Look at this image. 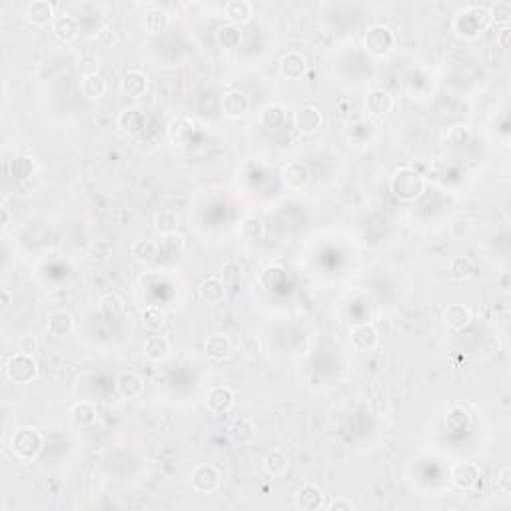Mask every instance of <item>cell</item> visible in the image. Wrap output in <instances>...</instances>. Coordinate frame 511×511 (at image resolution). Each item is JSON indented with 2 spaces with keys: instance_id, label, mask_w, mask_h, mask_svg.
Wrapping results in <instances>:
<instances>
[{
  "instance_id": "603a6c76",
  "label": "cell",
  "mask_w": 511,
  "mask_h": 511,
  "mask_svg": "<svg viewBox=\"0 0 511 511\" xmlns=\"http://www.w3.org/2000/svg\"><path fill=\"white\" fill-rule=\"evenodd\" d=\"M116 390L124 400H136L144 393V381L134 372H120L116 376Z\"/></svg>"
},
{
  "instance_id": "f35d334b",
  "label": "cell",
  "mask_w": 511,
  "mask_h": 511,
  "mask_svg": "<svg viewBox=\"0 0 511 511\" xmlns=\"http://www.w3.org/2000/svg\"><path fill=\"white\" fill-rule=\"evenodd\" d=\"M106 92V80L100 74H94V76H84L80 79V94L86 98V100H98L102 98Z\"/></svg>"
},
{
  "instance_id": "f1b7e54d",
  "label": "cell",
  "mask_w": 511,
  "mask_h": 511,
  "mask_svg": "<svg viewBox=\"0 0 511 511\" xmlns=\"http://www.w3.org/2000/svg\"><path fill=\"white\" fill-rule=\"evenodd\" d=\"M204 350H206L210 360L220 362V360L230 357V354H232V341L224 334H212L204 341Z\"/></svg>"
},
{
  "instance_id": "836d02e7",
  "label": "cell",
  "mask_w": 511,
  "mask_h": 511,
  "mask_svg": "<svg viewBox=\"0 0 511 511\" xmlns=\"http://www.w3.org/2000/svg\"><path fill=\"white\" fill-rule=\"evenodd\" d=\"M477 274V266L468 256H456L449 260V275L458 282H468Z\"/></svg>"
},
{
  "instance_id": "74e56055",
  "label": "cell",
  "mask_w": 511,
  "mask_h": 511,
  "mask_svg": "<svg viewBox=\"0 0 511 511\" xmlns=\"http://www.w3.org/2000/svg\"><path fill=\"white\" fill-rule=\"evenodd\" d=\"M216 42L224 50H234L242 42V30L236 25H224L216 30Z\"/></svg>"
},
{
  "instance_id": "c3c4849f",
  "label": "cell",
  "mask_w": 511,
  "mask_h": 511,
  "mask_svg": "<svg viewBox=\"0 0 511 511\" xmlns=\"http://www.w3.org/2000/svg\"><path fill=\"white\" fill-rule=\"evenodd\" d=\"M496 491L499 496L507 498L511 493V468L510 465H503L496 475Z\"/></svg>"
},
{
  "instance_id": "e0dca14e",
  "label": "cell",
  "mask_w": 511,
  "mask_h": 511,
  "mask_svg": "<svg viewBox=\"0 0 511 511\" xmlns=\"http://www.w3.org/2000/svg\"><path fill=\"white\" fill-rule=\"evenodd\" d=\"M25 16L30 25L34 27H46V25H53L54 22V6L53 2L48 0H32L27 4V11Z\"/></svg>"
},
{
  "instance_id": "4316f807",
  "label": "cell",
  "mask_w": 511,
  "mask_h": 511,
  "mask_svg": "<svg viewBox=\"0 0 511 511\" xmlns=\"http://www.w3.org/2000/svg\"><path fill=\"white\" fill-rule=\"evenodd\" d=\"M36 172V162L34 158L28 156V154H16L8 160V174L13 176L14 180H30Z\"/></svg>"
},
{
  "instance_id": "d4e9b609",
  "label": "cell",
  "mask_w": 511,
  "mask_h": 511,
  "mask_svg": "<svg viewBox=\"0 0 511 511\" xmlns=\"http://www.w3.org/2000/svg\"><path fill=\"white\" fill-rule=\"evenodd\" d=\"M142 27L152 36L154 34H162L166 28L170 27V14H168V11H164L162 6H150L144 13Z\"/></svg>"
},
{
  "instance_id": "30bf717a",
  "label": "cell",
  "mask_w": 511,
  "mask_h": 511,
  "mask_svg": "<svg viewBox=\"0 0 511 511\" xmlns=\"http://www.w3.org/2000/svg\"><path fill=\"white\" fill-rule=\"evenodd\" d=\"M166 134H168L170 144L188 146L196 134V124H194V120L186 118V116H176L168 122Z\"/></svg>"
},
{
  "instance_id": "11a10c76",
  "label": "cell",
  "mask_w": 511,
  "mask_h": 511,
  "mask_svg": "<svg viewBox=\"0 0 511 511\" xmlns=\"http://www.w3.org/2000/svg\"><path fill=\"white\" fill-rule=\"evenodd\" d=\"M98 40H100L102 44H110V42H114V40H116V34H114V30H112V28H102V30L98 32Z\"/></svg>"
},
{
  "instance_id": "b9f144b4",
  "label": "cell",
  "mask_w": 511,
  "mask_h": 511,
  "mask_svg": "<svg viewBox=\"0 0 511 511\" xmlns=\"http://www.w3.org/2000/svg\"><path fill=\"white\" fill-rule=\"evenodd\" d=\"M154 228L160 236H166L176 232L178 228V214L174 210H158L154 214Z\"/></svg>"
},
{
  "instance_id": "4fadbf2b",
  "label": "cell",
  "mask_w": 511,
  "mask_h": 511,
  "mask_svg": "<svg viewBox=\"0 0 511 511\" xmlns=\"http://www.w3.org/2000/svg\"><path fill=\"white\" fill-rule=\"evenodd\" d=\"M234 402H236V393L232 392V388H228V386H214L206 395V404L210 407V411L218 414V416L228 414L234 407Z\"/></svg>"
},
{
  "instance_id": "ab89813d",
  "label": "cell",
  "mask_w": 511,
  "mask_h": 511,
  "mask_svg": "<svg viewBox=\"0 0 511 511\" xmlns=\"http://www.w3.org/2000/svg\"><path fill=\"white\" fill-rule=\"evenodd\" d=\"M184 248H186V240L178 232L166 234L160 240V254L166 256V258H178L184 252Z\"/></svg>"
},
{
  "instance_id": "277c9868",
  "label": "cell",
  "mask_w": 511,
  "mask_h": 511,
  "mask_svg": "<svg viewBox=\"0 0 511 511\" xmlns=\"http://www.w3.org/2000/svg\"><path fill=\"white\" fill-rule=\"evenodd\" d=\"M362 46L367 54L372 56H386L392 53L395 46V34L388 25H372L366 28L364 36H362Z\"/></svg>"
},
{
  "instance_id": "7402d4cb",
  "label": "cell",
  "mask_w": 511,
  "mask_h": 511,
  "mask_svg": "<svg viewBox=\"0 0 511 511\" xmlns=\"http://www.w3.org/2000/svg\"><path fill=\"white\" fill-rule=\"evenodd\" d=\"M224 18L228 20V25H246L250 18L254 16V6L248 0H230L224 4Z\"/></svg>"
},
{
  "instance_id": "4dcf8cb0",
  "label": "cell",
  "mask_w": 511,
  "mask_h": 511,
  "mask_svg": "<svg viewBox=\"0 0 511 511\" xmlns=\"http://www.w3.org/2000/svg\"><path fill=\"white\" fill-rule=\"evenodd\" d=\"M144 355L146 360L160 364L170 355V341L166 336H150L144 341Z\"/></svg>"
},
{
  "instance_id": "3957f363",
  "label": "cell",
  "mask_w": 511,
  "mask_h": 511,
  "mask_svg": "<svg viewBox=\"0 0 511 511\" xmlns=\"http://www.w3.org/2000/svg\"><path fill=\"white\" fill-rule=\"evenodd\" d=\"M42 446H44V437L32 425L18 428L11 435V449H13L14 456L18 459H22V461H32V459L39 458V454L42 451Z\"/></svg>"
},
{
  "instance_id": "e575fe53",
  "label": "cell",
  "mask_w": 511,
  "mask_h": 511,
  "mask_svg": "<svg viewBox=\"0 0 511 511\" xmlns=\"http://www.w3.org/2000/svg\"><path fill=\"white\" fill-rule=\"evenodd\" d=\"M74 328V322H72V315L64 312V310H58L48 315V322H46V329L48 334H53L56 338H64Z\"/></svg>"
},
{
  "instance_id": "ffe728a7",
  "label": "cell",
  "mask_w": 511,
  "mask_h": 511,
  "mask_svg": "<svg viewBox=\"0 0 511 511\" xmlns=\"http://www.w3.org/2000/svg\"><path fill=\"white\" fill-rule=\"evenodd\" d=\"M250 110V98L242 90H230L224 94L222 112L228 118H242Z\"/></svg>"
},
{
  "instance_id": "9c48e42d",
  "label": "cell",
  "mask_w": 511,
  "mask_h": 511,
  "mask_svg": "<svg viewBox=\"0 0 511 511\" xmlns=\"http://www.w3.org/2000/svg\"><path fill=\"white\" fill-rule=\"evenodd\" d=\"M312 180V170L306 162L301 160H292L282 170V182L288 186L289 190H304Z\"/></svg>"
},
{
  "instance_id": "8d00e7d4",
  "label": "cell",
  "mask_w": 511,
  "mask_h": 511,
  "mask_svg": "<svg viewBox=\"0 0 511 511\" xmlns=\"http://www.w3.org/2000/svg\"><path fill=\"white\" fill-rule=\"evenodd\" d=\"M124 300L120 298L118 294L110 292V294H104L100 300H98V312L108 318V320H116L120 315L124 314Z\"/></svg>"
},
{
  "instance_id": "52a82bcc",
  "label": "cell",
  "mask_w": 511,
  "mask_h": 511,
  "mask_svg": "<svg viewBox=\"0 0 511 511\" xmlns=\"http://www.w3.org/2000/svg\"><path fill=\"white\" fill-rule=\"evenodd\" d=\"M449 479L459 491H470L479 482V468L472 461H459L449 470Z\"/></svg>"
},
{
  "instance_id": "44dd1931",
  "label": "cell",
  "mask_w": 511,
  "mask_h": 511,
  "mask_svg": "<svg viewBox=\"0 0 511 511\" xmlns=\"http://www.w3.org/2000/svg\"><path fill=\"white\" fill-rule=\"evenodd\" d=\"M198 294H200V298L206 301V304L216 306V304H222V301L226 300L228 289H226V284H224L222 278L210 275V278H204V280L200 282Z\"/></svg>"
},
{
  "instance_id": "5b68a950",
  "label": "cell",
  "mask_w": 511,
  "mask_h": 511,
  "mask_svg": "<svg viewBox=\"0 0 511 511\" xmlns=\"http://www.w3.org/2000/svg\"><path fill=\"white\" fill-rule=\"evenodd\" d=\"M4 374L14 383H30L39 376V362L34 360L32 354L16 352L8 357V362L4 366Z\"/></svg>"
},
{
  "instance_id": "5bb4252c",
  "label": "cell",
  "mask_w": 511,
  "mask_h": 511,
  "mask_svg": "<svg viewBox=\"0 0 511 511\" xmlns=\"http://www.w3.org/2000/svg\"><path fill=\"white\" fill-rule=\"evenodd\" d=\"M228 440L238 447L250 446L256 440V423L250 418H236L228 425Z\"/></svg>"
},
{
  "instance_id": "d6986e66",
  "label": "cell",
  "mask_w": 511,
  "mask_h": 511,
  "mask_svg": "<svg viewBox=\"0 0 511 511\" xmlns=\"http://www.w3.org/2000/svg\"><path fill=\"white\" fill-rule=\"evenodd\" d=\"M350 341L357 352H372L378 343V332L372 324H355L350 329Z\"/></svg>"
},
{
  "instance_id": "9f6ffc18",
  "label": "cell",
  "mask_w": 511,
  "mask_h": 511,
  "mask_svg": "<svg viewBox=\"0 0 511 511\" xmlns=\"http://www.w3.org/2000/svg\"><path fill=\"white\" fill-rule=\"evenodd\" d=\"M8 220H11V214H8V210H6V208H2V226H6V224H8Z\"/></svg>"
},
{
  "instance_id": "1f68e13d",
  "label": "cell",
  "mask_w": 511,
  "mask_h": 511,
  "mask_svg": "<svg viewBox=\"0 0 511 511\" xmlns=\"http://www.w3.org/2000/svg\"><path fill=\"white\" fill-rule=\"evenodd\" d=\"M444 423H446L447 432H454V433L468 432V430H470V425H472V416H470V411H468V409H463L461 406H454V407H449V409L446 411V416H444Z\"/></svg>"
},
{
  "instance_id": "7a4b0ae2",
  "label": "cell",
  "mask_w": 511,
  "mask_h": 511,
  "mask_svg": "<svg viewBox=\"0 0 511 511\" xmlns=\"http://www.w3.org/2000/svg\"><path fill=\"white\" fill-rule=\"evenodd\" d=\"M390 190L402 202H416L425 192V178L416 168H397L390 176Z\"/></svg>"
},
{
  "instance_id": "8992f818",
  "label": "cell",
  "mask_w": 511,
  "mask_h": 511,
  "mask_svg": "<svg viewBox=\"0 0 511 511\" xmlns=\"http://www.w3.org/2000/svg\"><path fill=\"white\" fill-rule=\"evenodd\" d=\"M222 484V473L216 465L210 463H202L196 465L192 472V485L198 493H214Z\"/></svg>"
},
{
  "instance_id": "f6af8a7d",
  "label": "cell",
  "mask_w": 511,
  "mask_h": 511,
  "mask_svg": "<svg viewBox=\"0 0 511 511\" xmlns=\"http://www.w3.org/2000/svg\"><path fill=\"white\" fill-rule=\"evenodd\" d=\"M284 280H286V274H284V270L282 268H278V266H270V268H266L260 275V282H262V286L266 288H278L280 284H284Z\"/></svg>"
},
{
  "instance_id": "681fc988",
  "label": "cell",
  "mask_w": 511,
  "mask_h": 511,
  "mask_svg": "<svg viewBox=\"0 0 511 511\" xmlns=\"http://www.w3.org/2000/svg\"><path fill=\"white\" fill-rule=\"evenodd\" d=\"M92 256L96 258V260H108V256L112 254V248H110V242L108 240H96V242H92Z\"/></svg>"
},
{
  "instance_id": "f5cc1de1",
  "label": "cell",
  "mask_w": 511,
  "mask_h": 511,
  "mask_svg": "<svg viewBox=\"0 0 511 511\" xmlns=\"http://www.w3.org/2000/svg\"><path fill=\"white\" fill-rule=\"evenodd\" d=\"M36 348H39V341L34 340L32 336H25L20 340V352H25V354H34Z\"/></svg>"
},
{
  "instance_id": "83f0119b",
  "label": "cell",
  "mask_w": 511,
  "mask_h": 511,
  "mask_svg": "<svg viewBox=\"0 0 511 511\" xmlns=\"http://www.w3.org/2000/svg\"><path fill=\"white\" fill-rule=\"evenodd\" d=\"M130 254L138 264H152L156 262L160 256V244L150 238H140L132 244Z\"/></svg>"
},
{
  "instance_id": "816d5d0a",
  "label": "cell",
  "mask_w": 511,
  "mask_h": 511,
  "mask_svg": "<svg viewBox=\"0 0 511 511\" xmlns=\"http://www.w3.org/2000/svg\"><path fill=\"white\" fill-rule=\"evenodd\" d=\"M326 510L328 511H354L355 505L350 501V499L346 498H338L334 499V501H329L328 505H326Z\"/></svg>"
},
{
  "instance_id": "bcb514c9",
  "label": "cell",
  "mask_w": 511,
  "mask_h": 511,
  "mask_svg": "<svg viewBox=\"0 0 511 511\" xmlns=\"http://www.w3.org/2000/svg\"><path fill=\"white\" fill-rule=\"evenodd\" d=\"M222 280L226 288H236L242 280V266L238 262H226L222 270Z\"/></svg>"
},
{
  "instance_id": "8fae6325",
  "label": "cell",
  "mask_w": 511,
  "mask_h": 511,
  "mask_svg": "<svg viewBox=\"0 0 511 511\" xmlns=\"http://www.w3.org/2000/svg\"><path fill=\"white\" fill-rule=\"evenodd\" d=\"M294 503L300 511H318L324 510L326 503H324V491L314 484H304L294 493Z\"/></svg>"
},
{
  "instance_id": "d590c367",
  "label": "cell",
  "mask_w": 511,
  "mask_h": 511,
  "mask_svg": "<svg viewBox=\"0 0 511 511\" xmlns=\"http://www.w3.org/2000/svg\"><path fill=\"white\" fill-rule=\"evenodd\" d=\"M70 418L80 428H90L92 423H96L98 409H96V406L92 402H79L70 409Z\"/></svg>"
},
{
  "instance_id": "ba28073f",
  "label": "cell",
  "mask_w": 511,
  "mask_h": 511,
  "mask_svg": "<svg viewBox=\"0 0 511 511\" xmlns=\"http://www.w3.org/2000/svg\"><path fill=\"white\" fill-rule=\"evenodd\" d=\"M324 124V116L320 112V108L314 104L301 106L300 110L294 114V128L304 134V136H312L322 128Z\"/></svg>"
},
{
  "instance_id": "ee69618b",
  "label": "cell",
  "mask_w": 511,
  "mask_h": 511,
  "mask_svg": "<svg viewBox=\"0 0 511 511\" xmlns=\"http://www.w3.org/2000/svg\"><path fill=\"white\" fill-rule=\"evenodd\" d=\"M76 70H79L82 79H84V76H94V74H98V70H100V58L92 53L80 54L79 60H76Z\"/></svg>"
},
{
  "instance_id": "7c38bea8",
  "label": "cell",
  "mask_w": 511,
  "mask_h": 511,
  "mask_svg": "<svg viewBox=\"0 0 511 511\" xmlns=\"http://www.w3.org/2000/svg\"><path fill=\"white\" fill-rule=\"evenodd\" d=\"M148 86H150V80L146 76L142 70H136V68H132L128 70L122 80H120V90L124 96H128L132 100H138V98H142L146 92H148Z\"/></svg>"
},
{
  "instance_id": "f907efd6",
  "label": "cell",
  "mask_w": 511,
  "mask_h": 511,
  "mask_svg": "<svg viewBox=\"0 0 511 511\" xmlns=\"http://www.w3.org/2000/svg\"><path fill=\"white\" fill-rule=\"evenodd\" d=\"M491 11V16L496 18V20H501L503 22V27H507V20H510L511 16V4L510 2H498L493 8H489Z\"/></svg>"
},
{
  "instance_id": "60d3db41",
  "label": "cell",
  "mask_w": 511,
  "mask_h": 511,
  "mask_svg": "<svg viewBox=\"0 0 511 511\" xmlns=\"http://www.w3.org/2000/svg\"><path fill=\"white\" fill-rule=\"evenodd\" d=\"M142 324L150 332H160V329L164 328V324H166V312L160 306H152L150 304V306H146L144 310H142Z\"/></svg>"
},
{
  "instance_id": "cb8c5ba5",
  "label": "cell",
  "mask_w": 511,
  "mask_h": 511,
  "mask_svg": "<svg viewBox=\"0 0 511 511\" xmlns=\"http://www.w3.org/2000/svg\"><path fill=\"white\" fill-rule=\"evenodd\" d=\"M393 98L386 88H374L367 92L366 96V110L372 116H383L392 110Z\"/></svg>"
},
{
  "instance_id": "db71d44e",
  "label": "cell",
  "mask_w": 511,
  "mask_h": 511,
  "mask_svg": "<svg viewBox=\"0 0 511 511\" xmlns=\"http://www.w3.org/2000/svg\"><path fill=\"white\" fill-rule=\"evenodd\" d=\"M510 36H511L510 25H507V27H503V28H501V30H499L498 44H499V46H501V48H507V46H510Z\"/></svg>"
},
{
  "instance_id": "f546056e",
  "label": "cell",
  "mask_w": 511,
  "mask_h": 511,
  "mask_svg": "<svg viewBox=\"0 0 511 511\" xmlns=\"http://www.w3.org/2000/svg\"><path fill=\"white\" fill-rule=\"evenodd\" d=\"M286 118H288L286 108L282 104H278V102H270V104H266L260 110V124H262L264 128H268V130L282 128L286 124Z\"/></svg>"
},
{
  "instance_id": "ac0fdd59",
  "label": "cell",
  "mask_w": 511,
  "mask_h": 511,
  "mask_svg": "<svg viewBox=\"0 0 511 511\" xmlns=\"http://www.w3.org/2000/svg\"><path fill=\"white\" fill-rule=\"evenodd\" d=\"M444 326L451 332H461L472 324V310L463 304H449L444 310Z\"/></svg>"
},
{
  "instance_id": "484cf974",
  "label": "cell",
  "mask_w": 511,
  "mask_h": 511,
  "mask_svg": "<svg viewBox=\"0 0 511 511\" xmlns=\"http://www.w3.org/2000/svg\"><path fill=\"white\" fill-rule=\"evenodd\" d=\"M53 34L62 42H70L80 34V22L79 18H74L72 14H62V16H56L54 22L50 25Z\"/></svg>"
},
{
  "instance_id": "9a60e30c",
  "label": "cell",
  "mask_w": 511,
  "mask_h": 511,
  "mask_svg": "<svg viewBox=\"0 0 511 511\" xmlns=\"http://www.w3.org/2000/svg\"><path fill=\"white\" fill-rule=\"evenodd\" d=\"M116 124H118V128L124 132V134L136 136V134H140V132L144 130L146 126L144 110L138 108V106H128V108H124V110L118 114Z\"/></svg>"
},
{
  "instance_id": "7dc6e473",
  "label": "cell",
  "mask_w": 511,
  "mask_h": 511,
  "mask_svg": "<svg viewBox=\"0 0 511 511\" xmlns=\"http://www.w3.org/2000/svg\"><path fill=\"white\" fill-rule=\"evenodd\" d=\"M470 128L468 126H454V128H449V132H447V136H446V140H447V144L449 146H454V148H458V146H463V144H468V140H470Z\"/></svg>"
},
{
  "instance_id": "d6a6232c",
  "label": "cell",
  "mask_w": 511,
  "mask_h": 511,
  "mask_svg": "<svg viewBox=\"0 0 511 511\" xmlns=\"http://www.w3.org/2000/svg\"><path fill=\"white\" fill-rule=\"evenodd\" d=\"M262 468L270 477H280V475H284V473L288 472L289 458L282 449H272V451L266 454V458L262 461Z\"/></svg>"
},
{
  "instance_id": "7bdbcfd3",
  "label": "cell",
  "mask_w": 511,
  "mask_h": 511,
  "mask_svg": "<svg viewBox=\"0 0 511 511\" xmlns=\"http://www.w3.org/2000/svg\"><path fill=\"white\" fill-rule=\"evenodd\" d=\"M240 236L244 240H260L264 236V224L256 216H246L240 222Z\"/></svg>"
},
{
  "instance_id": "2e32d148",
  "label": "cell",
  "mask_w": 511,
  "mask_h": 511,
  "mask_svg": "<svg viewBox=\"0 0 511 511\" xmlns=\"http://www.w3.org/2000/svg\"><path fill=\"white\" fill-rule=\"evenodd\" d=\"M280 72L288 80H300L308 72V58L301 53H286L280 58Z\"/></svg>"
},
{
  "instance_id": "6da1fadb",
  "label": "cell",
  "mask_w": 511,
  "mask_h": 511,
  "mask_svg": "<svg viewBox=\"0 0 511 511\" xmlns=\"http://www.w3.org/2000/svg\"><path fill=\"white\" fill-rule=\"evenodd\" d=\"M493 22V16L489 6L484 4H470L465 8H461L456 16H454V22L451 28L454 32L461 36V39H475L484 32L485 28Z\"/></svg>"
}]
</instances>
